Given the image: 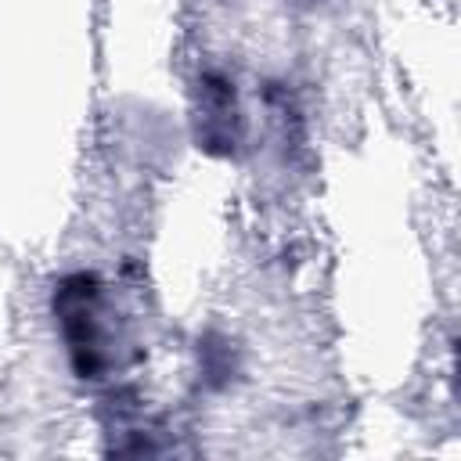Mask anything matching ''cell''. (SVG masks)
<instances>
[{
	"instance_id": "1",
	"label": "cell",
	"mask_w": 461,
	"mask_h": 461,
	"mask_svg": "<svg viewBox=\"0 0 461 461\" xmlns=\"http://www.w3.org/2000/svg\"><path fill=\"white\" fill-rule=\"evenodd\" d=\"M54 324L65 342L68 364L79 378L101 382L115 371V317L104 295V285L79 270L58 281L54 288Z\"/></svg>"
},
{
	"instance_id": "2",
	"label": "cell",
	"mask_w": 461,
	"mask_h": 461,
	"mask_svg": "<svg viewBox=\"0 0 461 461\" xmlns=\"http://www.w3.org/2000/svg\"><path fill=\"white\" fill-rule=\"evenodd\" d=\"M198 140L212 155H230L241 140V108L227 76H205L198 83Z\"/></svg>"
}]
</instances>
